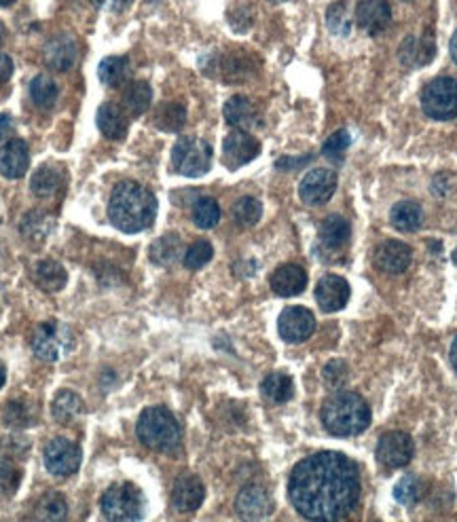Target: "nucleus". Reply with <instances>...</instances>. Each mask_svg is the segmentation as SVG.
I'll list each match as a JSON object with an SVG mask.
<instances>
[{"mask_svg": "<svg viewBox=\"0 0 457 522\" xmlns=\"http://www.w3.org/2000/svg\"><path fill=\"white\" fill-rule=\"evenodd\" d=\"M288 497L307 520L345 518L360 499L358 466L343 452H316L295 466L288 480Z\"/></svg>", "mask_w": 457, "mask_h": 522, "instance_id": "1", "label": "nucleus"}, {"mask_svg": "<svg viewBox=\"0 0 457 522\" xmlns=\"http://www.w3.org/2000/svg\"><path fill=\"white\" fill-rule=\"evenodd\" d=\"M157 216V197L138 182H119L108 201V218L119 231L140 233L153 225Z\"/></svg>", "mask_w": 457, "mask_h": 522, "instance_id": "2", "label": "nucleus"}, {"mask_svg": "<svg viewBox=\"0 0 457 522\" xmlns=\"http://www.w3.org/2000/svg\"><path fill=\"white\" fill-rule=\"evenodd\" d=\"M370 409L362 395L353 392H339L328 398L322 406V426L328 434L358 435L369 427Z\"/></svg>", "mask_w": 457, "mask_h": 522, "instance_id": "3", "label": "nucleus"}, {"mask_svg": "<svg viewBox=\"0 0 457 522\" xmlns=\"http://www.w3.org/2000/svg\"><path fill=\"white\" fill-rule=\"evenodd\" d=\"M138 438L153 451L171 452L180 444V426L165 406H151L138 418Z\"/></svg>", "mask_w": 457, "mask_h": 522, "instance_id": "4", "label": "nucleus"}, {"mask_svg": "<svg viewBox=\"0 0 457 522\" xmlns=\"http://www.w3.org/2000/svg\"><path fill=\"white\" fill-rule=\"evenodd\" d=\"M171 168L187 178H199L212 168V146L195 136L179 137L171 148Z\"/></svg>", "mask_w": 457, "mask_h": 522, "instance_id": "5", "label": "nucleus"}, {"mask_svg": "<svg viewBox=\"0 0 457 522\" xmlns=\"http://www.w3.org/2000/svg\"><path fill=\"white\" fill-rule=\"evenodd\" d=\"M102 512L108 520H140L145 516V495L131 482H117L102 495Z\"/></svg>", "mask_w": 457, "mask_h": 522, "instance_id": "6", "label": "nucleus"}, {"mask_svg": "<svg viewBox=\"0 0 457 522\" xmlns=\"http://www.w3.org/2000/svg\"><path fill=\"white\" fill-rule=\"evenodd\" d=\"M32 352L43 361H57L66 358L74 347V335L68 326L57 319H47L37 326L32 335Z\"/></svg>", "mask_w": 457, "mask_h": 522, "instance_id": "7", "label": "nucleus"}, {"mask_svg": "<svg viewBox=\"0 0 457 522\" xmlns=\"http://www.w3.org/2000/svg\"><path fill=\"white\" fill-rule=\"evenodd\" d=\"M421 108L434 120H451L457 117V80L438 77L421 91Z\"/></svg>", "mask_w": 457, "mask_h": 522, "instance_id": "8", "label": "nucleus"}, {"mask_svg": "<svg viewBox=\"0 0 457 522\" xmlns=\"http://www.w3.org/2000/svg\"><path fill=\"white\" fill-rule=\"evenodd\" d=\"M81 446L66 438H54L45 446V468L54 476H72L81 468Z\"/></svg>", "mask_w": 457, "mask_h": 522, "instance_id": "9", "label": "nucleus"}, {"mask_svg": "<svg viewBox=\"0 0 457 522\" xmlns=\"http://www.w3.org/2000/svg\"><path fill=\"white\" fill-rule=\"evenodd\" d=\"M261 154V145L254 136L244 129H233L222 142V163L225 168L236 171Z\"/></svg>", "mask_w": 457, "mask_h": 522, "instance_id": "10", "label": "nucleus"}, {"mask_svg": "<svg viewBox=\"0 0 457 522\" xmlns=\"http://www.w3.org/2000/svg\"><path fill=\"white\" fill-rule=\"evenodd\" d=\"M413 440L404 432H387L377 442V459L387 469L409 466L411 459H413Z\"/></svg>", "mask_w": 457, "mask_h": 522, "instance_id": "11", "label": "nucleus"}, {"mask_svg": "<svg viewBox=\"0 0 457 522\" xmlns=\"http://www.w3.org/2000/svg\"><path fill=\"white\" fill-rule=\"evenodd\" d=\"M337 191V174L333 170L316 168L303 176L299 197L307 205H324Z\"/></svg>", "mask_w": 457, "mask_h": 522, "instance_id": "12", "label": "nucleus"}, {"mask_svg": "<svg viewBox=\"0 0 457 522\" xmlns=\"http://www.w3.org/2000/svg\"><path fill=\"white\" fill-rule=\"evenodd\" d=\"M278 330L286 343H303L316 330V318L305 307H288L279 315Z\"/></svg>", "mask_w": 457, "mask_h": 522, "instance_id": "13", "label": "nucleus"}, {"mask_svg": "<svg viewBox=\"0 0 457 522\" xmlns=\"http://www.w3.org/2000/svg\"><path fill=\"white\" fill-rule=\"evenodd\" d=\"M237 514L245 520L267 518L273 512V497L271 493L261 485H248L239 491L236 499Z\"/></svg>", "mask_w": 457, "mask_h": 522, "instance_id": "14", "label": "nucleus"}, {"mask_svg": "<svg viewBox=\"0 0 457 522\" xmlns=\"http://www.w3.org/2000/svg\"><path fill=\"white\" fill-rule=\"evenodd\" d=\"M205 486L204 482L197 478L195 474H180L174 480V489H171V506L179 512H195V510L204 503Z\"/></svg>", "mask_w": 457, "mask_h": 522, "instance_id": "15", "label": "nucleus"}, {"mask_svg": "<svg viewBox=\"0 0 457 522\" xmlns=\"http://www.w3.org/2000/svg\"><path fill=\"white\" fill-rule=\"evenodd\" d=\"M356 24L370 37L384 32L392 24V9L387 0H360L356 7Z\"/></svg>", "mask_w": 457, "mask_h": 522, "instance_id": "16", "label": "nucleus"}, {"mask_svg": "<svg viewBox=\"0 0 457 522\" xmlns=\"http://www.w3.org/2000/svg\"><path fill=\"white\" fill-rule=\"evenodd\" d=\"M350 294H352L350 284H347V279L339 278V275H324V278L318 281L316 301L322 311L327 313L341 311V309L347 305V301H350Z\"/></svg>", "mask_w": 457, "mask_h": 522, "instance_id": "17", "label": "nucleus"}, {"mask_svg": "<svg viewBox=\"0 0 457 522\" xmlns=\"http://www.w3.org/2000/svg\"><path fill=\"white\" fill-rule=\"evenodd\" d=\"M375 267L384 273H403L407 271L411 261H413V250L403 241H386L375 250Z\"/></svg>", "mask_w": 457, "mask_h": 522, "instance_id": "18", "label": "nucleus"}, {"mask_svg": "<svg viewBox=\"0 0 457 522\" xmlns=\"http://www.w3.org/2000/svg\"><path fill=\"white\" fill-rule=\"evenodd\" d=\"M30 168V151L24 140H9L0 148V174L9 180H20Z\"/></svg>", "mask_w": 457, "mask_h": 522, "instance_id": "19", "label": "nucleus"}, {"mask_svg": "<svg viewBox=\"0 0 457 522\" xmlns=\"http://www.w3.org/2000/svg\"><path fill=\"white\" fill-rule=\"evenodd\" d=\"M436 54V45H434L432 34H424V37H407L404 43L400 45L398 60L400 64L407 68H420L430 64Z\"/></svg>", "mask_w": 457, "mask_h": 522, "instance_id": "20", "label": "nucleus"}, {"mask_svg": "<svg viewBox=\"0 0 457 522\" xmlns=\"http://www.w3.org/2000/svg\"><path fill=\"white\" fill-rule=\"evenodd\" d=\"M307 288V273L299 265H282L271 275V290L278 296L290 298L301 294Z\"/></svg>", "mask_w": 457, "mask_h": 522, "instance_id": "21", "label": "nucleus"}, {"mask_svg": "<svg viewBox=\"0 0 457 522\" xmlns=\"http://www.w3.org/2000/svg\"><path fill=\"white\" fill-rule=\"evenodd\" d=\"M222 112H225L227 123L231 125L233 129L248 131L256 128V123H259V112H256V106L253 104V100L245 95L228 97L225 108H222Z\"/></svg>", "mask_w": 457, "mask_h": 522, "instance_id": "22", "label": "nucleus"}, {"mask_svg": "<svg viewBox=\"0 0 457 522\" xmlns=\"http://www.w3.org/2000/svg\"><path fill=\"white\" fill-rule=\"evenodd\" d=\"M96 123H98V129L102 136L108 137V140H123L128 136L129 120L125 117V112L119 106L111 104V102H104L96 112Z\"/></svg>", "mask_w": 457, "mask_h": 522, "instance_id": "23", "label": "nucleus"}, {"mask_svg": "<svg viewBox=\"0 0 457 522\" xmlns=\"http://www.w3.org/2000/svg\"><path fill=\"white\" fill-rule=\"evenodd\" d=\"M77 57V43L68 34H57L45 47V64L54 70H68Z\"/></svg>", "mask_w": 457, "mask_h": 522, "instance_id": "24", "label": "nucleus"}, {"mask_svg": "<svg viewBox=\"0 0 457 522\" xmlns=\"http://www.w3.org/2000/svg\"><path fill=\"white\" fill-rule=\"evenodd\" d=\"M352 237V227L345 218L339 214H330L324 218V222L320 225V241L327 250H341L343 245H347V241Z\"/></svg>", "mask_w": 457, "mask_h": 522, "instance_id": "25", "label": "nucleus"}, {"mask_svg": "<svg viewBox=\"0 0 457 522\" xmlns=\"http://www.w3.org/2000/svg\"><path fill=\"white\" fill-rule=\"evenodd\" d=\"M32 279L45 292H60L66 286V269L55 261H41L32 269Z\"/></svg>", "mask_w": 457, "mask_h": 522, "instance_id": "26", "label": "nucleus"}, {"mask_svg": "<svg viewBox=\"0 0 457 522\" xmlns=\"http://www.w3.org/2000/svg\"><path fill=\"white\" fill-rule=\"evenodd\" d=\"M261 394L271 404H286L288 400H293L295 383L286 372H271V375L262 378Z\"/></svg>", "mask_w": 457, "mask_h": 522, "instance_id": "27", "label": "nucleus"}, {"mask_svg": "<svg viewBox=\"0 0 457 522\" xmlns=\"http://www.w3.org/2000/svg\"><path fill=\"white\" fill-rule=\"evenodd\" d=\"M390 222L400 233H413L424 222V211L415 201H400L390 211Z\"/></svg>", "mask_w": 457, "mask_h": 522, "instance_id": "28", "label": "nucleus"}, {"mask_svg": "<svg viewBox=\"0 0 457 522\" xmlns=\"http://www.w3.org/2000/svg\"><path fill=\"white\" fill-rule=\"evenodd\" d=\"M64 186V174L60 170L54 168V165H43L32 174L30 188L37 197L49 199Z\"/></svg>", "mask_w": 457, "mask_h": 522, "instance_id": "29", "label": "nucleus"}, {"mask_svg": "<svg viewBox=\"0 0 457 522\" xmlns=\"http://www.w3.org/2000/svg\"><path fill=\"white\" fill-rule=\"evenodd\" d=\"M148 254H151V261L159 267H168L171 265V262H176L182 254L180 235H176V233L162 235L157 241H153L151 252H148Z\"/></svg>", "mask_w": 457, "mask_h": 522, "instance_id": "30", "label": "nucleus"}, {"mask_svg": "<svg viewBox=\"0 0 457 522\" xmlns=\"http://www.w3.org/2000/svg\"><path fill=\"white\" fill-rule=\"evenodd\" d=\"M51 410H54L55 421H60L62 426H71L72 421H77L83 412V400L79 398L74 392H60L55 395L54 404H51Z\"/></svg>", "mask_w": 457, "mask_h": 522, "instance_id": "31", "label": "nucleus"}, {"mask_svg": "<svg viewBox=\"0 0 457 522\" xmlns=\"http://www.w3.org/2000/svg\"><path fill=\"white\" fill-rule=\"evenodd\" d=\"M153 102V89L145 80H134L123 91V106L131 114H145Z\"/></svg>", "mask_w": 457, "mask_h": 522, "instance_id": "32", "label": "nucleus"}, {"mask_svg": "<svg viewBox=\"0 0 457 522\" xmlns=\"http://www.w3.org/2000/svg\"><path fill=\"white\" fill-rule=\"evenodd\" d=\"M129 70V60L125 55H108L100 62L98 66V79L106 87H114V85L123 83Z\"/></svg>", "mask_w": 457, "mask_h": 522, "instance_id": "33", "label": "nucleus"}, {"mask_svg": "<svg viewBox=\"0 0 457 522\" xmlns=\"http://www.w3.org/2000/svg\"><path fill=\"white\" fill-rule=\"evenodd\" d=\"M30 97H32L34 106H38L41 111H49V108H54L57 102V85L54 83V79H49L47 74H38V77H34L30 83Z\"/></svg>", "mask_w": 457, "mask_h": 522, "instance_id": "34", "label": "nucleus"}, {"mask_svg": "<svg viewBox=\"0 0 457 522\" xmlns=\"http://www.w3.org/2000/svg\"><path fill=\"white\" fill-rule=\"evenodd\" d=\"M187 120V111L180 102H168L157 111L155 123L163 131H180Z\"/></svg>", "mask_w": 457, "mask_h": 522, "instance_id": "35", "label": "nucleus"}, {"mask_svg": "<svg viewBox=\"0 0 457 522\" xmlns=\"http://www.w3.org/2000/svg\"><path fill=\"white\" fill-rule=\"evenodd\" d=\"M68 514V503L60 493H47L38 499L37 503V518L41 520H62Z\"/></svg>", "mask_w": 457, "mask_h": 522, "instance_id": "36", "label": "nucleus"}, {"mask_svg": "<svg viewBox=\"0 0 457 522\" xmlns=\"http://www.w3.org/2000/svg\"><path fill=\"white\" fill-rule=\"evenodd\" d=\"M327 26L328 30L337 34V37H350L352 32V17H350V7L347 3H333L327 11Z\"/></svg>", "mask_w": 457, "mask_h": 522, "instance_id": "37", "label": "nucleus"}, {"mask_svg": "<svg viewBox=\"0 0 457 522\" xmlns=\"http://www.w3.org/2000/svg\"><path fill=\"white\" fill-rule=\"evenodd\" d=\"M220 220V208L212 197H202L193 205V222L199 228H214Z\"/></svg>", "mask_w": 457, "mask_h": 522, "instance_id": "38", "label": "nucleus"}, {"mask_svg": "<svg viewBox=\"0 0 457 522\" xmlns=\"http://www.w3.org/2000/svg\"><path fill=\"white\" fill-rule=\"evenodd\" d=\"M262 203L256 197H242L233 205V218L239 227L250 228L261 220Z\"/></svg>", "mask_w": 457, "mask_h": 522, "instance_id": "39", "label": "nucleus"}, {"mask_svg": "<svg viewBox=\"0 0 457 522\" xmlns=\"http://www.w3.org/2000/svg\"><path fill=\"white\" fill-rule=\"evenodd\" d=\"M421 495H424V486H421V480L417 476H403L394 486V499L403 506H415Z\"/></svg>", "mask_w": 457, "mask_h": 522, "instance_id": "40", "label": "nucleus"}, {"mask_svg": "<svg viewBox=\"0 0 457 522\" xmlns=\"http://www.w3.org/2000/svg\"><path fill=\"white\" fill-rule=\"evenodd\" d=\"M212 256H214V248L210 241H195L193 245H188L185 256H182V262H185V267L188 269V271H197V269L208 265V262L212 261Z\"/></svg>", "mask_w": 457, "mask_h": 522, "instance_id": "41", "label": "nucleus"}, {"mask_svg": "<svg viewBox=\"0 0 457 522\" xmlns=\"http://www.w3.org/2000/svg\"><path fill=\"white\" fill-rule=\"evenodd\" d=\"M51 228H54V220L41 214V211H30V214L24 216V222H21V233L28 239H45L51 233Z\"/></svg>", "mask_w": 457, "mask_h": 522, "instance_id": "42", "label": "nucleus"}, {"mask_svg": "<svg viewBox=\"0 0 457 522\" xmlns=\"http://www.w3.org/2000/svg\"><path fill=\"white\" fill-rule=\"evenodd\" d=\"M352 145V136L347 129H337L333 136H328V140L324 142L322 146V154L335 163H339L343 159V154L347 153V148Z\"/></svg>", "mask_w": 457, "mask_h": 522, "instance_id": "43", "label": "nucleus"}, {"mask_svg": "<svg viewBox=\"0 0 457 522\" xmlns=\"http://www.w3.org/2000/svg\"><path fill=\"white\" fill-rule=\"evenodd\" d=\"M322 378L330 389H343L347 385V381H350V369H347L345 361L333 360L324 366Z\"/></svg>", "mask_w": 457, "mask_h": 522, "instance_id": "44", "label": "nucleus"}, {"mask_svg": "<svg viewBox=\"0 0 457 522\" xmlns=\"http://www.w3.org/2000/svg\"><path fill=\"white\" fill-rule=\"evenodd\" d=\"M4 421L11 427H28L34 423V412L24 402H11L4 410Z\"/></svg>", "mask_w": 457, "mask_h": 522, "instance_id": "45", "label": "nucleus"}, {"mask_svg": "<svg viewBox=\"0 0 457 522\" xmlns=\"http://www.w3.org/2000/svg\"><path fill=\"white\" fill-rule=\"evenodd\" d=\"M21 474L7 459H0V495H13L20 486Z\"/></svg>", "mask_w": 457, "mask_h": 522, "instance_id": "46", "label": "nucleus"}, {"mask_svg": "<svg viewBox=\"0 0 457 522\" xmlns=\"http://www.w3.org/2000/svg\"><path fill=\"white\" fill-rule=\"evenodd\" d=\"M91 3L96 4V7L100 9H106V11H112V13H119V11L128 9V4L131 0H91Z\"/></svg>", "mask_w": 457, "mask_h": 522, "instance_id": "47", "label": "nucleus"}, {"mask_svg": "<svg viewBox=\"0 0 457 522\" xmlns=\"http://www.w3.org/2000/svg\"><path fill=\"white\" fill-rule=\"evenodd\" d=\"M13 74V60L7 54H0V85L7 83Z\"/></svg>", "mask_w": 457, "mask_h": 522, "instance_id": "48", "label": "nucleus"}, {"mask_svg": "<svg viewBox=\"0 0 457 522\" xmlns=\"http://www.w3.org/2000/svg\"><path fill=\"white\" fill-rule=\"evenodd\" d=\"M307 161H312V154H307V157H301V159L284 157V159H279L276 165L279 170H295V168H301V165H305Z\"/></svg>", "mask_w": 457, "mask_h": 522, "instance_id": "49", "label": "nucleus"}, {"mask_svg": "<svg viewBox=\"0 0 457 522\" xmlns=\"http://www.w3.org/2000/svg\"><path fill=\"white\" fill-rule=\"evenodd\" d=\"M13 131V119L9 114H0V145L11 136Z\"/></svg>", "mask_w": 457, "mask_h": 522, "instance_id": "50", "label": "nucleus"}, {"mask_svg": "<svg viewBox=\"0 0 457 522\" xmlns=\"http://www.w3.org/2000/svg\"><path fill=\"white\" fill-rule=\"evenodd\" d=\"M451 57H453V62L457 64V32L451 38Z\"/></svg>", "mask_w": 457, "mask_h": 522, "instance_id": "51", "label": "nucleus"}, {"mask_svg": "<svg viewBox=\"0 0 457 522\" xmlns=\"http://www.w3.org/2000/svg\"><path fill=\"white\" fill-rule=\"evenodd\" d=\"M451 364H453V369L457 370V338L453 341V347H451Z\"/></svg>", "mask_w": 457, "mask_h": 522, "instance_id": "52", "label": "nucleus"}, {"mask_svg": "<svg viewBox=\"0 0 457 522\" xmlns=\"http://www.w3.org/2000/svg\"><path fill=\"white\" fill-rule=\"evenodd\" d=\"M4 381H7V369H4V364L0 361V387L4 385Z\"/></svg>", "mask_w": 457, "mask_h": 522, "instance_id": "53", "label": "nucleus"}, {"mask_svg": "<svg viewBox=\"0 0 457 522\" xmlns=\"http://www.w3.org/2000/svg\"><path fill=\"white\" fill-rule=\"evenodd\" d=\"M13 3H15V0H0V7H11Z\"/></svg>", "mask_w": 457, "mask_h": 522, "instance_id": "54", "label": "nucleus"}, {"mask_svg": "<svg viewBox=\"0 0 457 522\" xmlns=\"http://www.w3.org/2000/svg\"><path fill=\"white\" fill-rule=\"evenodd\" d=\"M4 34H7V30H4L3 21H0V43H3V40H4Z\"/></svg>", "mask_w": 457, "mask_h": 522, "instance_id": "55", "label": "nucleus"}, {"mask_svg": "<svg viewBox=\"0 0 457 522\" xmlns=\"http://www.w3.org/2000/svg\"><path fill=\"white\" fill-rule=\"evenodd\" d=\"M453 262H455V267H457V248L453 250Z\"/></svg>", "mask_w": 457, "mask_h": 522, "instance_id": "56", "label": "nucleus"}, {"mask_svg": "<svg viewBox=\"0 0 457 522\" xmlns=\"http://www.w3.org/2000/svg\"><path fill=\"white\" fill-rule=\"evenodd\" d=\"M271 3H284V0H271Z\"/></svg>", "mask_w": 457, "mask_h": 522, "instance_id": "57", "label": "nucleus"}, {"mask_svg": "<svg viewBox=\"0 0 457 522\" xmlns=\"http://www.w3.org/2000/svg\"><path fill=\"white\" fill-rule=\"evenodd\" d=\"M151 3H159V0H151Z\"/></svg>", "mask_w": 457, "mask_h": 522, "instance_id": "58", "label": "nucleus"}]
</instances>
